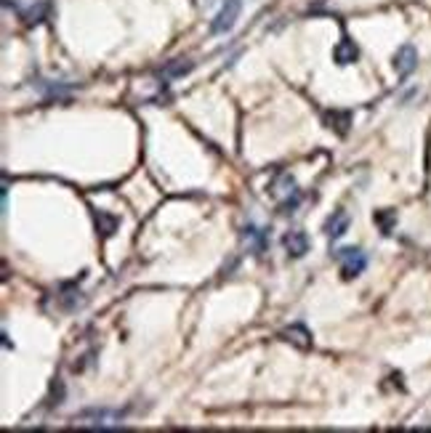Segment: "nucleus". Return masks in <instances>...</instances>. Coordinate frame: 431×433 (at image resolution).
Masks as SVG:
<instances>
[{"label": "nucleus", "mask_w": 431, "mask_h": 433, "mask_svg": "<svg viewBox=\"0 0 431 433\" xmlns=\"http://www.w3.org/2000/svg\"><path fill=\"white\" fill-rule=\"evenodd\" d=\"M415 67H418V51H415V45L405 43L402 48H397V54H394V69H397V75L399 78H410L412 72H415Z\"/></svg>", "instance_id": "nucleus-4"}, {"label": "nucleus", "mask_w": 431, "mask_h": 433, "mask_svg": "<svg viewBox=\"0 0 431 433\" xmlns=\"http://www.w3.org/2000/svg\"><path fill=\"white\" fill-rule=\"evenodd\" d=\"M45 11H48V3L43 0V3H38V5H30V8L24 11V19H27V24H41L43 16H45Z\"/></svg>", "instance_id": "nucleus-14"}, {"label": "nucleus", "mask_w": 431, "mask_h": 433, "mask_svg": "<svg viewBox=\"0 0 431 433\" xmlns=\"http://www.w3.org/2000/svg\"><path fill=\"white\" fill-rule=\"evenodd\" d=\"M335 258L341 260V274H344V279H357L368 269V256L360 247H344V250L335 253Z\"/></svg>", "instance_id": "nucleus-2"}, {"label": "nucleus", "mask_w": 431, "mask_h": 433, "mask_svg": "<svg viewBox=\"0 0 431 433\" xmlns=\"http://www.w3.org/2000/svg\"><path fill=\"white\" fill-rule=\"evenodd\" d=\"M272 195H274V197H283V199L293 197V195H298L296 178L290 176V173H280V176H277V181L272 184ZM283 199H280V202H283Z\"/></svg>", "instance_id": "nucleus-10"}, {"label": "nucleus", "mask_w": 431, "mask_h": 433, "mask_svg": "<svg viewBox=\"0 0 431 433\" xmlns=\"http://www.w3.org/2000/svg\"><path fill=\"white\" fill-rule=\"evenodd\" d=\"M80 425L91 428H118L123 423V412H109V410H88L80 417H75Z\"/></svg>", "instance_id": "nucleus-3"}, {"label": "nucleus", "mask_w": 431, "mask_h": 433, "mask_svg": "<svg viewBox=\"0 0 431 433\" xmlns=\"http://www.w3.org/2000/svg\"><path fill=\"white\" fill-rule=\"evenodd\" d=\"M280 337L287 340V343H293V346H296V348H301V351L311 348V333H309L304 324H290L287 330L280 333Z\"/></svg>", "instance_id": "nucleus-7"}, {"label": "nucleus", "mask_w": 431, "mask_h": 433, "mask_svg": "<svg viewBox=\"0 0 431 433\" xmlns=\"http://www.w3.org/2000/svg\"><path fill=\"white\" fill-rule=\"evenodd\" d=\"M195 69V64L192 61H176V64H168L163 72H160V78L163 80H170V78H184V75H189Z\"/></svg>", "instance_id": "nucleus-13"}, {"label": "nucleus", "mask_w": 431, "mask_h": 433, "mask_svg": "<svg viewBox=\"0 0 431 433\" xmlns=\"http://www.w3.org/2000/svg\"><path fill=\"white\" fill-rule=\"evenodd\" d=\"M243 239L250 245V250H253L258 258L267 253V247H269V232L267 229H261V226H256V223H247L245 229H243Z\"/></svg>", "instance_id": "nucleus-5"}, {"label": "nucleus", "mask_w": 431, "mask_h": 433, "mask_svg": "<svg viewBox=\"0 0 431 433\" xmlns=\"http://www.w3.org/2000/svg\"><path fill=\"white\" fill-rule=\"evenodd\" d=\"M243 11V0H224V5L219 8V14L210 21V35H226Z\"/></svg>", "instance_id": "nucleus-1"}, {"label": "nucleus", "mask_w": 431, "mask_h": 433, "mask_svg": "<svg viewBox=\"0 0 431 433\" xmlns=\"http://www.w3.org/2000/svg\"><path fill=\"white\" fill-rule=\"evenodd\" d=\"M325 122H328L330 131H335L338 136H346L351 125V115L349 112H325Z\"/></svg>", "instance_id": "nucleus-11"}, {"label": "nucleus", "mask_w": 431, "mask_h": 433, "mask_svg": "<svg viewBox=\"0 0 431 433\" xmlns=\"http://www.w3.org/2000/svg\"><path fill=\"white\" fill-rule=\"evenodd\" d=\"M375 221L381 223V229H384V234H389V232H391V226H394V213H391V210H386V213H378V216H375Z\"/></svg>", "instance_id": "nucleus-15"}, {"label": "nucleus", "mask_w": 431, "mask_h": 433, "mask_svg": "<svg viewBox=\"0 0 431 433\" xmlns=\"http://www.w3.org/2000/svg\"><path fill=\"white\" fill-rule=\"evenodd\" d=\"M333 59H335V64H341V67L354 64V61L360 59V48L354 45V40L344 38L335 48H333Z\"/></svg>", "instance_id": "nucleus-9"}, {"label": "nucleus", "mask_w": 431, "mask_h": 433, "mask_svg": "<svg viewBox=\"0 0 431 433\" xmlns=\"http://www.w3.org/2000/svg\"><path fill=\"white\" fill-rule=\"evenodd\" d=\"M93 218H96V229H99L104 236H112L118 232V223H120V221L115 216H109V213H104V210H96Z\"/></svg>", "instance_id": "nucleus-12"}, {"label": "nucleus", "mask_w": 431, "mask_h": 433, "mask_svg": "<svg viewBox=\"0 0 431 433\" xmlns=\"http://www.w3.org/2000/svg\"><path fill=\"white\" fill-rule=\"evenodd\" d=\"M283 245H285L290 258H304L309 253V234L307 232H290V234H285Z\"/></svg>", "instance_id": "nucleus-8"}, {"label": "nucleus", "mask_w": 431, "mask_h": 433, "mask_svg": "<svg viewBox=\"0 0 431 433\" xmlns=\"http://www.w3.org/2000/svg\"><path fill=\"white\" fill-rule=\"evenodd\" d=\"M349 213L346 210H333V216L325 221V234L330 239H341V236L349 232Z\"/></svg>", "instance_id": "nucleus-6"}]
</instances>
